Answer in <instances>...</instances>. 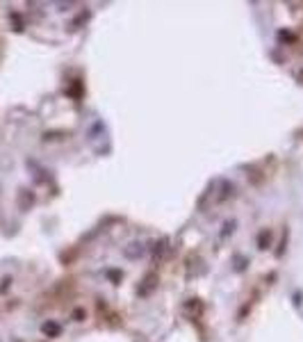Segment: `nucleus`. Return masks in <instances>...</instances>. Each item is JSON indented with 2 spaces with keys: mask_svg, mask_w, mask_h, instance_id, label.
Listing matches in <instances>:
<instances>
[{
  "mask_svg": "<svg viewBox=\"0 0 303 342\" xmlns=\"http://www.w3.org/2000/svg\"><path fill=\"white\" fill-rule=\"evenodd\" d=\"M167 244H169V239H162V242H160V247H155V260H158V258H162V253L167 251Z\"/></svg>",
  "mask_w": 303,
  "mask_h": 342,
  "instance_id": "4",
  "label": "nucleus"
},
{
  "mask_svg": "<svg viewBox=\"0 0 303 342\" xmlns=\"http://www.w3.org/2000/svg\"><path fill=\"white\" fill-rule=\"evenodd\" d=\"M73 317H75V322H80V317H82V310H75V312H73Z\"/></svg>",
  "mask_w": 303,
  "mask_h": 342,
  "instance_id": "5",
  "label": "nucleus"
},
{
  "mask_svg": "<svg viewBox=\"0 0 303 342\" xmlns=\"http://www.w3.org/2000/svg\"><path fill=\"white\" fill-rule=\"evenodd\" d=\"M41 333L48 335V338H60V335H62V326L57 324V322H46V324L41 326Z\"/></svg>",
  "mask_w": 303,
  "mask_h": 342,
  "instance_id": "2",
  "label": "nucleus"
},
{
  "mask_svg": "<svg viewBox=\"0 0 303 342\" xmlns=\"http://www.w3.org/2000/svg\"><path fill=\"white\" fill-rule=\"evenodd\" d=\"M141 283H144V285H139V290H137V292H139L141 297H148L150 292H153L155 287H158V274H153V272L146 274L144 281H141Z\"/></svg>",
  "mask_w": 303,
  "mask_h": 342,
  "instance_id": "1",
  "label": "nucleus"
},
{
  "mask_svg": "<svg viewBox=\"0 0 303 342\" xmlns=\"http://www.w3.org/2000/svg\"><path fill=\"white\" fill-rule=\"evenodd\" d=\"M271 242V233L269 231H262L260 235H258V249H267Z\"/></svg>",
  "mask_w": 303,
  "mask_h": 342,
  "instance_id": "3",
  "label": "nucleus"
}]
</instances>
